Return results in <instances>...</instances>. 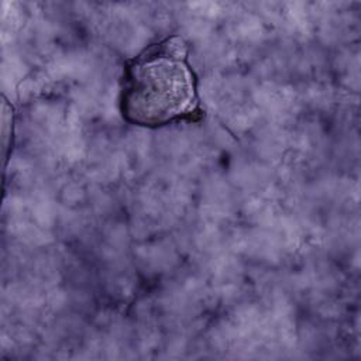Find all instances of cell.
<instances>
[{
	"label": "cell",
	"instance_id": "6da1fadb",
	"mask_svg": "<svg viewBox=\"0 0 361 361\" xmlns=\"http://www.w3.org/2000/svg\"><path fill=\"white\" fill-rule=\"evenodd\" d=\"M120 104L126 120L145 127L190 118L197 111L195 76L179 37L149 45L126 66Z\"/></svg>",
	"mask_w": 361,
	"mask_h": 361
}]
</instances>
